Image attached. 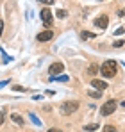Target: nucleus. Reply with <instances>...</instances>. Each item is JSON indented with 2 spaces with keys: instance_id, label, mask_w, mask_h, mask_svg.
Listing matches in <instances>:
<instances>
[{
  "instance_id": "nucleus-1",
  "label": "nucleus",
  "mask_w": 125,
  "mask_h": 132,
  "mask_svg": "<svg viewBox=\"0 0 125 132\" xmlns=\"http://www.w3.org/2000/svg\"><path fill=\"white\" fill-rule=\"evenodd\" d=\"M116 71H118V64H116V61H113V59L105 61L104 64L100 66V73H102V77H105V79H113V77L116 75Z\"/></svg>"
},
{
  "instance_id": "nucleus-2",
  "label": "nucleus",
  "mask_w": 125,
  "mask_h": 132,
  "mask_svg": "<svg viewBox=\"0 0 125 132\" xmlns=\"http://www.w3.org/2000/svg\"><path fill=\"white\" fill-rule=\"evenodd\" d=\"M79 109V102H73V100H70V102H64L61 104V107H59V112H61L62 116H70V114H73L75 111Z\"/></svg>"
},
{
  "instance_id": "nucleus-3",
  "label": "nucleus",
  "mask_w": 125,
  "mask_h": 132,
  "mask_svg": "<svg viewBox=\"0 0 125 132\" xmlns=\"http://www.w3.org/2000/svg\"><path fill=\"white\" fill-rule=\"evenodd\" d=\"M114 111H116V100H107L100 109V114L102 116H111Z\"/></svg>"
},
{
  "instance_id": "nucleus-4",
  "label": "nucleus",
  "mask_w": 125,
  "mask_h": 132,
  "mask_svg": "<svg viewBox=\"0 0 125 132\" xmlns=\"http://www.w3.org/2000/svg\"><path fill=\"white\" fill-rule=\"evenodd\" d=\"M40 16H41L43 25H45V27H50V25H52V13H50V9H48V7H45V9H41Z\"/></svg>"
},
{
  "instance_id": "nucleus-5",
  "label": "nucleus",
  "mask_w": 125,
  "mask_h": 132,
  "mask_svg": "<svg viewBox=\"0 0 125 132\" xmlns=\"http://www.w3.org/2000/svg\"><path fill=\"white\" fill-rule=\"evenodd\" d=\"M93 23H95V27H97V29L105 30V29H107V25H109V18H107L105 14H102V16H98V18H97Z\"/></svg>"
},
{
  "instance_id": "nucleus-6",
  "label": "nucleus",
  "mask_w": 125,
  "mask_h": 132,
  "mask_svg": "<svg viewBox=\"0 0 125 132\" xmlns=\"http://www.w3.org/2000/svg\"><path fill=\"white\" fill-rule=\"evenodd\" d=\"M62 70H64V64L62 63H54V64H50V68H48V73H50V77H56V75L62 73Z\"/></svg>"
},
{
  "instance_id": "nucleus-7",
  "label": "nucleus",
  "mask_w": 125,
  "mask_h": 132,
  "mask_svg": "<svg viewBox=\"0 0 125 132\" xmlns=\"http://www.w3.org/2000/svg\"><path fill=\"white\" fill-rule=\"evenodd\" d=\"M91 86L97 88L100 93H102L104 89H107V82H105V80H100V79H91Z\"/></svg>"
},
{
  "instance_id": "nucleus-8",
  "label": "nucleus",
  "mask_w": 125,
  "mask_h": 132,
  "mask_svg": "<svg viewBox=\"0 0 125 132\" xmlns=\"http://www.w3.org/2000/svg\"><path fill=\"white\" fill-rule=\"evenodd\" d=\"M52 38H54V32L52 30H43V32L38 34V41H50Z\"/></svg>"
},
{
  "instance_id": "nucleus-9",
  "label": "nucleus",
  "mask_w": 125,
  "mask_h": 132,
  "mask_svg": "<svg viewBox=\"0 0 125 132\" xmlns=\"http://www.w3.org/2000/svg\"><path fill=\"white\" fill-rule=\"evenodd\" d=\"M11 120H13L18 127H23V123H25V121H23V118H21L20 114H16V112H13V114H11Z\"/></svg>"
},
{
  "instance_id": "nucleus-10",
  "label": "nucleus",
  "mask_w": 125,
  "mask_h": 132,
  "mask_svg": "<svg viewBox=\"0 0 125 132\" xmlns=\"http://www.w3.org/2000/svg\"><path fill=\"white\" fill-rule=\"evenodd\" d=\"M81 38H82V39H93V38H95V34H93V32H89V30H84L82 34H81Z\"/></svg>"
},
{
  "instance_id": "nucleus-11",
  "label": "nucleus",
  "mask_w": 125,
  "mask_h": 132,
  "mask_svg": "<svg viewBox=\"0 0 125 132\" xmlns=\"http://www.w3.org/2000/svg\"><path fill=\"white\" fill-rule=\"evenodd\" d=\"M98 129V123H91V125H84V130L86 132H93Z\"/></svg>"
},
{
  "instance_id": "nucleus-12",
  "label": "nucleus",
  "mask_w": 125,
  "mask_h": 132,
  "mask_svg": "<svg viewBox=\"0 0 125 132\" xmlns=\"http://www.w3.org/2000/svg\"><path fill=\"white\" fill-rule=\"evenodd\" d=\"M30 121H32V123H34L36 127H40V125H41V121H40V118H38V116H36L34 112H30Z\"/></svg>"
},
{
  "instance_id": "nucleus-13",
  "label": "nucleus",
  "mask_w": 125,
  "mask_h": 132,
  "mask_svg": "<svg viewBox=\"0 0 125 132\" xmlns=\"http://www.w3.org/2000/svg\"><path fill=\"white\" fill-rule=\"evenodd\" d=\"M88 95H89L91 98H100V96H102V93H100V91H89Z\"/></svg>"
},
{
  "instance_id": "nucleus-14",
  "label": "nucleus",
  "mask_w": 125,
  "mask_h": 132,
  "mask_svg": "<svg viewBox=\"0 0 125 132\" xmlns=\"http://www.w3.org/2000/svg\"><path fill=\"white\" fill-rule=\"evenodd\" d=\"M68 16V13L64 11V9H61V11H57V18H66Z\"/></svg>"
},
{
  "instance_id": "nucleus-15",
  "label": "nucleus",
  "mask_w": 125,
  "mask_h": 132,
  "mask_svg": "<svg viewBox=\"0 0 125 132\" xmlns=\"http://www.w3.org/2000/svg\"><path fill=\"white\" fill-rule=\"evenodd\" d=\"M104 132H116V129H114L113 125H105V127H104Z\"/></svg>"
},
{
  "instance_id": "nucleus-16",
  "label": "nucleus",
  "mask_w": 125,
  "mask_h": 132,
  "mask_svg": "<svg viewBox=\"0 0 125 132\" xmlns=\"http://www.w3.org/2000/svg\"><path fill=\"white\" fill-rule=\"evenodd\" d=\"M13 91H27V88H23V86H13Z\"/></svg>"
},
{
  "instance_id": "nucleus-17",
  "label": "nucleus",
  "mask_w": 125,
  "mask_h": 132,
  "mask_svg": "<svg viewBox=\"0 0 125 132\" xmlns=\"http://www.w3.org/2000/svg\"><path fill=\"white\" fill-rule=\"evenodd\" d=\"M98 70H100V68H97V66H89V73H91V75H93V73H97Z\"/></svg>"
},
{
  "instance_id": "nucleus-18",
  "label": "nucleus",
  "mask_w": 125,
  "mask_h": 132,
  "mask_svg": "<svg viewBox=\"0 0 125 132\" xmlns=\"http://www.w3.org/2000/svg\"><path fill=\"white\" fill-rule=\"evenodd\" d=\"M123 32H125V29H123V27H120L118 30H114V36H120V34H123Z\"/></svg>"
},
{
  "instance_id": "nucleus-19",
  "label": "nucleus",
  "mask_w": 125,
  "mask_h": 132,
  "mask_svg": "<svg viewBox=\"0 0 125 132\" xmlns=\"http://www.w3.org/2000/svg\"><path fill=\"white\" fill-rule=\"evenodd\" d=\"M120 46H123V39H118V41L114 43V48H120Z\"/></svg>"
},
{
  "instance_id": "nucleus-20",
  "label": "nucleus",
  "mask_w": 125,
  "mask_h": 132,
  "mask_svg": "<svg viewBox=\"0 0 125 132\" xmlns=\"http://www.w3.org/2000/svg\"><path fill=\"white\" fill-rule=\"evenodd\" d=\"M46 132H62V130H61V129H56V127H52V129H48Z\"/></svg>"
},
{
  "instance_id": "nucleus-21",
  "label": "nucleus",
  "mask_w": 125,
  "mask_h": 132,
  "mask_svg": "<svg viewBox=\"0 0 125 132\" xmlns=\"http://www.w3.org/2000/svg\"><path fill=\"white\" fill-rule=\"evenodd\" d=\"M2 32H4V22L0 20V36H2Z\"/></svg>"
},
{
  "instance_id": "nucleus-22",
  "label": "nucleus",
  "mask_w": 125,
  "mask_h": 132,
  "mask_svg": "<svg viewBox=\"0 0 125 132\" xmlns=\"http://www.w3.org/2000/svg\"><path fill=\"white\" fill-rule=\"evenodd\" d=\"M9 84V80H4V82H0V88H4V86H7Z\"/></svg>"
},
{
  "instance_id": "nucleus-23",
  "label": "nucleus",
  "mask_w": 125,
  "mask_h": 132,
  "mask_svg": "<svg viewBox=\"0 0 125 132\" xmlns=\"http://www.w3.org/2000/svg\"><path fill=\"white\" fill-rule=\"evenodd\" d=\"M0 123H4V111L0 112Z\"/></svg>"
}]
</instances>
